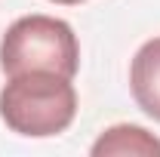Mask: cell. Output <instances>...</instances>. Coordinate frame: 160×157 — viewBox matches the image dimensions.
I'll return each instance as SVG.
<instances>
[{
  "mask_svg": "<svg viewBox=\"0 0 160 157\" xmlns=\"http://www.w3.org/2000/svg\"><path fill=\"white\" fill-rule=\"evenodd\" d=\"M49 3H59V6H77V3H83V0H49Z\"/></svg>",
  "mask_w": 160,
  "mask_h": 157,
  "instance_id": "cell-5",
  "label": "cell"
},
{
  "mask_svg": "<svg viewBox=\"0 0 160 157\" xmlns=\"http://www.w3.org/2000/svg\"><path fill=\"white\" fill-rule=\"evenodd\" d=\"M92 157H111V154H136V157H160V139L136 123H117L108 126L89 148Z\"/></svg>",
  "mask_w": 160,
  "mask_h": 157,
  "instance_id": "cell-4",
  "label": "cell"
},
{
  "mask_svg": "<svg viewBox=\"0 0 160 157\" xmlns=\"http://www.w3.org/2000/svg\"><path fill=\"white\" fill-rule=\"evenodd\" d=\"M80 68L77 34L56 16H22L0 37V71L6 77L28 71H49L74 80Z\"/></svg>",
  "mask_w": 160,
  "mask_h": 157,
  "instance_id": "cell-2",
  "label": "cell"
},
{
  "mask_svg": "<svg viewBox=\"0 0 160 157\" xmlns=\"http://www.w3.org/2000/svg\"><path fill=\"white\" fill-rule=\"evenodd\" d=\"M77 117L74 83L62 74L28 71L16 74L0 89V120L25 139H49L65 133Z\"/></svg>",
  "mask_w": 160,
  "mask_h": 157,
  "instance_id": "cell-1",
  "label": "cell"
},
{
  "mask_svg": "<svg viewBox=\"0 0 160 157\" xmlns=\"http://www.w3.org/2000/svg\"><path fill=\"white\" fill-rule=\"evenodd\" d=\"M132 99L148 117L160 123V37H151L139 46L129 65Z\"/></svg>",
  "mask_w": 160,
  "mask_h": 157,
  "instance_id": "cell-3",
  "label": "cell"
}]
</instances>
